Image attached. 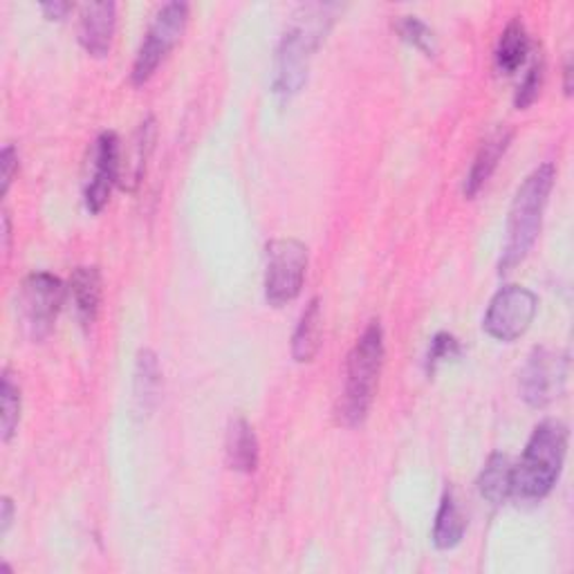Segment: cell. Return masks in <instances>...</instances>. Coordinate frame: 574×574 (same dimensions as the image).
<instances>
[{
  "label": "cell",
  "mask_w": 574,
  "mask_h": 574,
  "mask_svg": "<svg viewBox=\"0 0 574 574\" xmlns=\"http://www.w3.org/2000/svg\"><path fill=\"white\" fill-rule=\"evenodd\" d=\"M529 54V36L527 29L521 21H512L501 38H499V46H496V70L501 74H514L527 59Z\"/></svg>",
  "instance_id": "19"
},
{
  "label": "cell",
  "mask_w": 574,
  "mask_h": 574,
  "mask_svg": "<svg viewBox=\"0 0 574 574\" xmlns=\"http://www.w3.org/2000/svg\"><path fill=\"white\" fill-rule=\"evenodd\" d=\"M41 10H44V14L50 21H63L65 14L72 10V5L70 3H63V0H54V3H44Z\"/></svg>",
  "instance_id": "27"
},
{
  "label": "cell",
  "mask_w": 574,
  "mask_h": 574,
  "mask_svg": "<svg viewBox=\"0 0 574 574\" xmlns=\"http://www.w3.org/2000/svg\"><path fill=\"white\" fill-rule=\"evenodd\" d=\"M305 270H308V247L296 239H277L267 243L265 298L274 308L294 301L301 294Z\"/></svg>",
  "instance_id": "5"
},
{
  "label": "cell",
  "mask_w": 574,
  "mask_h": 574,
  "mask_svg": "<svg viewBox=\"0 0 574 574\" xmlns=\"http://www.w3.org/2000/svg\"><path fill=\"white\" fill-rule=\"evenodd\" d=\"M10 239H12V227H10V216L3 213V249L10 252Z\"/></svg>",
  "instance_id": "28"
},
{
  "label": "cell",
  "mask_w": 574,
  "mask_h": 574,
  "mask_svg": "<svg viewBox=\"0 0 574 574\" xmlns=\"http://www.w3.org/2000/svg\"><path fill=\"white\" fill-rule=\"evenodd\" d=\"M539 298L534 292L521 285H505L491 298L483 328L489 337L499 341H516L527 332L537 315Z\"/></svg>",
  "instance_id": "8"
},
{
  "label": "cell",
  "mask_w": 574,
  "mask_h": 574,
  "mask_svg": "<svg viewBox=\"0 0 574 574\" xmlns=\"http://www.w3.org/2000/svg\"><path fill=\"white\" fill-rule=\"evenodd\" d=\"M122 144L114 133H101L90 152V178L86 182V207L90 213H99L108 198L112 184L120 182Z\"/></svg>",
  "instance_id": "10"
},
{
  "label": "cell",
  "mask_w": 574,
  "mask_h": 574,
  "mask_svg": "<svg viewBox=\"0 0 574 574\" xmlns=\"http://www.w3.org/2000/svg\"><path fill=\"white\" fill-rule=\"evenodd\" d=\"M321 326H323L321 301L313 298L308 303V308L303 310L292 337V357L298 364H308L317 357L321 349Z\"/></svg>",
  "instance_id": "17"
},
{
  "label": "cell",
  "mask_w": 574,
  "mask_h": 574,
  "mask_svg": "<svg viewBox=\"0 0 574 574\" xmlns=\"http://www.w3.org/2000/svg\"><path fill=\"white\" fill-rule=\"evenodd\" d=\"M554 178H557L554 164L546 162L539 169H534L518 186L510 209L508 243L501 258L503 274L514 270V267L527 256L534 241H537Z\"/></svg>",
  "instance_id": "4"
},
{
  "label": "cell",
  "mask_w": 574,
  "mask_h": 574,
  "mask_svg": "<svg viewBox=\"0 0 574 574\" xmlns=\"http://www.w3.org/2000/svg\"><path fill=\"white\" fill-rule=\"evenodd\" d=\"M152 135H156V122H152V118H148V120L139 126V131H137V135H135V144H133V162L126 164V171L122 173V178H126V180H124V186H126V188H133V186L139 182L142 173H144L146 158H148V152H150V148H152ZM122 178H120V182H122Z\"/></svg>",
  "instance_id": "20"
},
{
  "label": "cell",
  "mask_w": 574,
  "mask_h": 574,
  "mask_svg": "<svg viewBox=\"0 0 574 574\" xmlns=\"http://www.w3.org/2000/svg\"><path fill=\"white\" fill-rule=\"evenodd\" d=\"M188 21V5L186 3H167L156 19H152L142 48L135 57L131 80L135 86H144L152 72L164 61V57L173 50V46L180 41Z\"/></svg>",
  "instance_id": "6"
},
{
  "label": "cell",
  "mask_w": 574,
  "mask_h": 574,
  "mask_svg": "<svg viewBox=\"0 0 574 574\" xmlns=\"http://www.w3.org/2000/svg\"><path fill=\"white\" fill-rule=\"evenodd\" d=\"M478 487L491 505L508 503L514 496V463L510 455L493 453L478 478Z\"/></svg>",
  "instance_id": "16"
},
{
  "label": "cell",
  "mask_w": 574,
  "mask_h": 574,
  "mask_svg": "<svg viewBox=\"0 0 574 574\" xmlns=\"http://www.w3.org/2000/svg\"><path fill=\"white\" fill-rule=\"evenodd\" d=\"M510 142H512L510 129H499L483 142L478 156L469 169V175L465 180V196L467 198H474L478 191L485 186V182L491 178V173L496 171V167H499L501 158L505 156Z\"/></svg>",
  "instance_id": "13"
},
{
  "label": "cell",
  "mask_w": 574,
  "mask_h": 574,
  "mask_svg": "<svg viewBox=\"0 0 574 574\" xmlns=\"http://www.w3.org/2000/svg\"><path fill=\"white\" fill-rule=\"evenodd\" d=\"M70 294L82 326H93L101 305V274L97 267H76L70 277Z\"/></svg>",
  "instance_id": "14"
},
{
  "label": "cell",
  "mask_w": 574,
  "mask_h": 574,
  "mask_svg": "<svg viewBox=\"0 0 574 574\" xmlns=\"http://www.w3.org/2000/svg\"><path fill=\"white\" fill-rule=\"evenodd\" d=\"M0 167H3V188H0V194L8 196V191L12 186V180L16 175V169H19V152L12 144H8L3 148V152H0Z\"/></svg>",
  "instance_id": "25"
},
{
  "label": "cell",
  "mask_w": 574,
  "mask_h": 574,
  "mask_svg": "<svg viewBox=\"0 0 574 574\" xmlns=\"http://www.w3.org/2000/svg\"><path fill=\"white\" fill-rule=\"evenodd\" d=\"M395 27L406 44L423 50L427 57L436 54V36L425 21H419L417 16H402Z\"/></svg>",
  "instance_id": "22"
},
{
  "label": "cell",
  "mask_w": 574,
  "mask_h": 574,
  "mask_svg": "<svg viewBox=\"0 0 574 574\" xmlns=\"http://www.w3.org/2000/svg\"><path fill=\"white\" fill-rule=\"evenodd\" d=\"M467 529V518L457 508V501L453 491H447L442 496L440 510L436 514V525H433V544L440 550H453L457 544L463 541Z\"/></svg>",
  "instance_id": "18"
},
{
  "label": "cell",
  "mask_w": 574,
  "mask_h": 574,
  "mask_svg": "<svg viewBox=\"0 0 574 574\" xmlns=\"http://www.w3.org/2000/svg\"><path fill=\"white\" fill-rule=\"evenodd\" d=\"M63 296V283L48 272H34L23 281L19 305L23 326L34 341H41L52 332Z\"/></svg>",
  "instance_id": "7"
},
{
  "label": "cell",
  "mask_w": 574,
  "mask_h": 574,
  "mask_svg": "<svg viewBox=\"0 0 574 574\" xmlns=\"http://www.w3.org/2000/svg\"><path fill=\"white\" fill-rule=\"evenodd\" d=\"M12 521H14V503L5 496L3 503H0V537H5V534L10 532Z\"/></svg>",
  "instance_id": "26"
},
{
  "label": "cell",
  "mask_w": 574,
  "mask_h": 574,
  "mask_svg": "<svg viewBox=\"0 0 574 574\" xmlns=\"http://www.w3.org/2000/svg\"><path fill=\"white\" fill-rule=\"evenodd\" d=\"M337 12L339 5L308 3L301 5L292 16L277 54L274 93L281 99H290L303 88L308 80L310 59L326 38Z\"/></svg>",
  "instance_id": "1"
},
{
  "label": "cell",
  "mask_w": 574,
  "mask_h": 574,
  "mask_svg": "<svg viewBox=\"0 0 574 574\" xmlns=\"http://www.w3.org/2000/svg\"><path fill=\"white\" fill-rule=\"evenodd\" d=\"M224 451H227V463L234 472L241 474L256 472L260 449H258V438L245 417H236L229 423Z\"/></svg>",
  "instance_id": "12"
},
{
  "label": "cell",
  "mask_w": 574,
  "mask_h": 574,
  "mask_svg": "<svg viewBox=\"0 0 574 574\" xmlns=\"http://www.w3.org/2000/svg\"><path fill=\"white\" fill-rule=\"evenodd\" d=\"M0 404H3V442H10L16 433L21 419V389L10 370H3V384H0Z\"/></svg>",
  "instance_id": "21"
},
{
  "label": "cell",
  "mask_w": 574,
  "mask_h": 574,
  "mask_svg": "<svg viewBox=\"0 0 574 574\" xmlns=\"http://www.w3.org/2000/svg\"><path fill=\"white\" fill-rule=\"evenodd\" d=\"M162 384V370L158 355L152 351H139L135 362V379H133V400L135 411L139 415L150 413L158 404V393Z\"/></svg>",
  "instance_id": "15"
},
{
  "label": "cell",
  "mask_w": 574,
  "mask_h": 574,
  "mask_svg": "<svg viewBox=\"0 0 574 574\" xmlns=\"http://www.w3.org/2000/svg\"><path fill=\"white\" fill-rule=\"evenodd\" d=\"M541 84H544V61H534L525 74V80L521 82L518 90H516V108H527L529 103H534V99L539 97V90H541Z\"/></svg>",
  "instance_id": "24"
},
{
  "label": "cell",
  "mask_w": 574,
  "mask_h": 574,
  "mask_svg": "<svg viewBox=\"0 0 574 574\" xmlns=\"http://www.w3.org/2000/svg\"><path fill=\"white\" fill-rule=\"evenodd\" d=\"M567 451V427L559 419H546L534 429L521 463L514 465V496L541 501L554 489Z\"/></svg>",
  "instance_id": "2"
},
{
  "label": "cell",
  "mask_w": 574,
  "mask_h": 574,
  "mask_svg": "<svg viewBox=\"0 0 574 574\" xmlns=\"http://www.w3.org/2000/svg\"><path fill=\"white\" fill-rule=\"evenodd\" d=\"M565 377V355L550 349H534L521 373V395L529 406L544 408L563 393Z\"/></svg>",
  "instance_id": "9"
},
{
  "label": "cell",
  "mask_w": 574,
  "mask_h": 574,
  "mask_svg": "<svg viewBox=\"0 0 574 574\" xmlns=\"http://www.w3.org/2000/svg\"><path fill=\"white\" fill-rule=\"evenodd\" d=\"M461 343H457V339L449 332H438L431 341V349H429V357H427V368L429 373L433 375L438 364L447 362V359H455L461 357Z\"/></svg>",
  "instance_id": "23"
},
{
  "label": "cell",
  "mask_w": 574,
  "mask_h": 574,
  "mask_svg": "<svg viewBox=\"0 0 574 574\" xmlns=\"http://www.w3.org/2000/svg\"><path fill=\"white\" fill-rule=\"evenodd\" d=\"M114 23H118V5L114 3H88L82 10L80 41L93 57H106L112 46Z\"/></svg>",
  "instance_id": "11"
},
{
  "label": "cell",
  "mask_w": 574,
  "mask_h": 574,
  "mask_svg": "<svg viewBox=\"0 0 574 574\" xmlns=\"http://www.w3.org/2000/svg\"><path fill=\"white\" fill-rule=\"evenodd\" d=\"M381 364H384V330H381L379 321H370L346 362V384H343L337 406V415L346 427H359L366 419Z\"/></svg>",
  "instance_id": "3"
}]
</instances>
